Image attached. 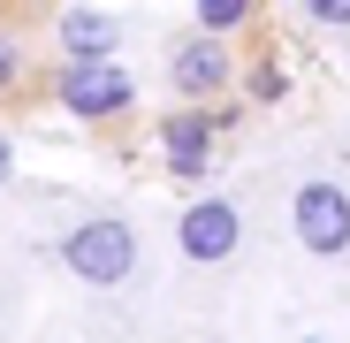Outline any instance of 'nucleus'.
<instances>
[{"label": "nucleus", "instance_id": "obj_2", "mask_svg": "<svg viewBox=\"0 0 350 343\" xmlns=\"http://www.w3.org/2000/svg\"><path fill=\"white\" fill-rule=\"evenodd\" d=\"M53 99H62L77 123H114V114L137 107V77H130L122 62H62Z\"/></svg>", "mask_w": 350, "mask_h": 343}, {"label": "nucleus", "instance_id": "obj_10", "mask_svg": "<svg viewBox=\"0 0 350 343\" xmlns=\"http://www.w3.org/2000/svg\"><path fill=\"white\" fill-rule=\"evenodd\" d=\"M305 8V23H320V31H350V0H297Z\"/></svg>", "mask_w": 350, "mask_h": 343}, {"label": "nucleus", "instance_id": "obj_3", "mask_svg": "<svg viewBox=\"0 0 350 343\" xmlns=\"http://www.w3.org/2000/svg\"><path fill=\"white\" fill-rule=\"evenodd\" d=\"M289 221H297V244L312 259H342L350 252V191L335 176H312L297 183V199H289Z\"/></svg>", "mask_w": 350, "mask_h": 343}, {"label": "nucleus", "instance_id": "obj_4", "mask_svg": "<svg viewBox=\"0 0 350 343\" xmlns=\"http://www.w3.org/2000/svg\"><path fill=\"white\" fill-rule=\"evenodd\" d=\"M175 244H183L191 267H221V259H237V244H244V214H237V199H221V191L191 199L183 221H175Z\"/></svg>", "mask_w": 350, "mask_h": 343}, {"label": "nucleus", "instance_id": "obj_13", "mask_svg": "<svg viewBox=\"0 0 350 343\" xmlns=\"http://www.w3.org/2000/svg\"><path fill=\"white\" fill-rule=\"evenodd\" d=\"M305 343H320V335H305Z\"/></svg>", "mask_w": 350, "mask_h": 343}, {"label": "nucleus", "instance_id": "obj_7", "mask_svg": "<svg viewBox=\"0 0 350 343\" xmlns=\"http://www.w3.org/2000/svg\"><path fill=\"white\" fill-rule=\"evenodd\" d=\"M53 38H62V62H114V53H122V16L77 0V8H62Z\"/></svg>", "mask_w": 350, "mask_h": 343}, {"label": "nucleus", "instance_id": "obj_6", "mask_svg": "<svg viewBox=\"0 0 350 343\" xmlns=\"http://www.w3.org/2000/svg\"><path fill=\"white\" fill-rule=\"evenodd\" d=\"M167 84L183 92L191 107H213L228 84H237V62H228V38H206V31H191L183 46L167 53Z\"/></svg>", "mask_w": 350, "mask_h": 343}, {"label": "nucleus", "instance_id": "obj_5", "mask_svg": "<svg viewBox=\"0 0 350 343\" xmlns=\"http://www.w3.org/2000/svg\"><path fill=\"white\" fill-rule=\"evenodd\" d=\"M221 130H228V114L221 107H183V114H160V153H167V176H183L198 183L213 153H221Z\"/></svg>", "mask_w": 350, "mask_h": 343}, {"label": "nucleus", "instance_id": "obj_1", "mask_svg": "<svg viewBox=\"0 0 350 343\" xmlns=\"http://www.w3.org/2000/svg\"><path fill=\"white\" fill-rule=\"evenodd\" d=\"M62 267H69L77 282H92V290H114V282L137 275V229H130L122 214L77 221L69 237H62Z\"/></svg>", "mask_w": 350, "mask_h": 343}, {"label": "nucleus", "instance_id": "obj_11", "mask_svg": "<svg viewBox=\"0 0 350 343\" xmlns=\"http://www.w3.org/2000/svg\"><path fill=\"white\" fill-rule=\"evenodd\" d=\"M16 69H23V53H16V38H8V31H0V92L16 84Z\"/></svg>", "mask_w": 350, "mask_h": 343}, {"label": "nucleus", "instance_id": "obj_8", "mask_svg": "<svg viewBox=\"0 0 350 343\" xmlns=\"http://www.w3.org/2000/svg\"><path fill=\"white\" fill-rule=\"evenodd\" d=\"M252 8H259V0H198L191 16H198L206 38H228V31H244V23H252Z\"/></svg>", "mask_w": 350, "mask_h": 343}, {"label": "nucleus", "instance_id": "obj_12", "mask_svg": "<svg viewBox=\"0 0 350 343\" xmlns=\"http://www.w3.org/2000/svg\"><path fill=\"white\" fill-rule=\"evenodd\" d=\"M8 176H16V138L0 130V183H8Z\"/></svg>", "mask_w": 350, "mask_h": 343}, {"label": "nucleus", "instance_id": "obj_9", "mask_svg": "<svg viewBox=\"0 0 350 343\" xmlns=\"http://www.w3.org/2000/svg\"><path fill=\"white\" fill-rule=\"evenodd\" d=\"M244 92H252L259 107H274V99L289 92V77H282V62H274V53H267V62H252V69H244Z\"/></svg>", "mask_w": 350, "mask_h": 343}]
</instances>
